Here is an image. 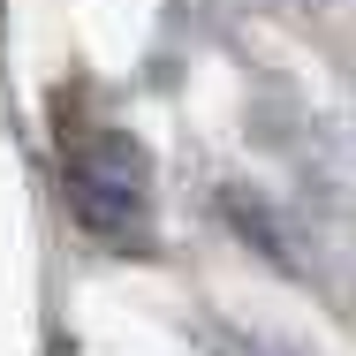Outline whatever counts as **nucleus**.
I'll return each mask as SVG.
<instances>
[{"mask_svg": "<svg viewBox=\"0 0 356 356\" xmlns=\"http://www.w3.org/2000/svg\"><path fill=\"white\" fill-rule=\"evenodd\" d=\"M61 190H69L76 220L106 243H144L152 235V182L144 159L122 129H83L61 152Z\"/></svg>", "mask_w": 356, "mask_h": 356, "instance_id": "1", "label": "nucleus"}]
</instances>
